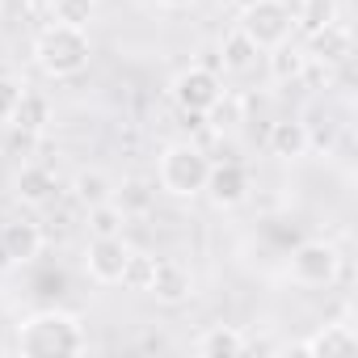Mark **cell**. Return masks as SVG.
Returning a JSON list of instances; mask_svg holds the SVG:
<instances>
[{
  "mask_svg": "<svg viewBox=\"0 0 358 358\" xmlns=\"http://www.w3.org/2000/svg\"><path fill=\"white\" fill-rule=\"evenodd\" d=\"M329 22H337V0H303V9L295 13V30L308 38L316 30H324Z\"/></svg>",
  "mask_w": 358,
  "mask_h": 358,
  "instance_id": "cell-21",
  "label": "cell"
},
{
  "mask_svg": "<svg viewBox=\"0 0 358 358\" xmlns=\"http://www.w3.org/2000/svg\"><path fill=\"white\" fill-rule=\"evenodd\" d=\"M13 186H17V199H22L26 207H47V203H55V194H59V177H55L51 164H22Z\"/></svg>",
  "mask_w": 358,
  "mask_h": 358,
  "instance_id": "cell-14",
  "label": "cell"
},
{
  "mask_svg": "<svg viewBox=\"0 0 358 358\" xmlns=\"http://www.w3.org/2000/svg\"><path fill=\"white\" fill-rule=\"evenodd\" d=\"M43 245H47L43 228L34 220H26V215L0 224V257H5L9 266H30L43 253Z\"/></svg>",
  "mask_w": 358,
  "mask_h": 358,
  "instance_id": "cell-10",
  "label": "cell"
},
{
  "mask_svg": "<svg viewBox=\"0 0 358 358\" xmlns=\"http://www.w3.org/2000/svg\"><path fill=\"white\" fill-rule=\"evenodd\" d=\"M266 148H270V156H278V160H303V156L312 152V139H308L303 118H278V122L270 127V135H266Z\"/></svg>",
  "mask_w": 358,
  "mask_h": 358,
  "instance_id": "cell-15",
  "label": "cell"
},
{
  "mask_svg": "<svg viewBox=\"0 0 358 358\" xmlns=\"http://www.w3.org/2000/svg\"><path fill=\"white\" fill-rule=\"evenodd\" d=\"M253 190V173L241 164V160H211V173H207V186L203 194L215 203V207H241Z\"/></svg>",
  "mask_w": 358,
  "mask_h": 358,
  "instance_id": "cell-7",
  "label": "cell"
},
{
  "mask_svg": "<svg viewBox=\"0 0 358 358\" xmlns=\"http://www.w3.org/2000/svg\"><path fill=\"white\" fill-rule=\"evenodd\" d=\"M337 270H341V253L333 241H303V245H295V253L287 262V274L299 287H329L337 278Z\"/></svg>",
  "mask_w": 358,
  "mask_h": 358,
  "instance_id": "cell-6",
  "label": "cell"
},
{
  "mask_svg": "<svg viewBox=\"0 0 358 358\" xmlns=\"http://www.w3.org/2000/svg\"><path fill=\"white\" fill-rule=\"evenodd\" d=\"M152 270H156V257H148V253H135V249H131V257H127V270H122V282H127L131 291H148V282H152Z\"/></svg>",
  "mask_w": 358,
  "mask_h": 358,
  "instance_id": "cell-25",
  "label": "cell"
},
{
  "mask_svg": "<svg viewBox=\"0 0 358 358\" xmlns=\"http://www.w3.org/2000/svg\"><path fill=\"white\" fill-rule=\"evenodd\" d=\"M194 350H199L203 358H241V354L249 350V337H245L236 324H211V329L199 333Z\"/></svg>",
  "mask_w": 358,
  "mask_h": 358,
  "instance_id": "cell-16",
  "label": "cell"
},
{
  "mask_svg": "<svg viewBox=\"0 0 358 358\" xmlns=\"http://www.w3.org/2000/svg\"><path fill=\"white\" fill-rule=\"evenodd\" d=\"M203 118H211V127H215V131H232V127H241V122H245V106H241L232 93H224V97H220Z\"/></svg>",
  "mask_w": 358,
  "mask_h": 358,
  "instance_id": "cell-24",
  "label": "cell"
},
{
  "mask_svg": "<svg viewBox=\"0 0 358 358\" xmlns=\"http://www.w3.org/2000/svg\"><path fill=\"white\" fill-rule=\"evenodd\" d=\"M93 13H97V0H51V22H59V26L89 30Z\"/></svg>",
  "mask_w": 358,
  "mask_h": 358,
  "instance_id": "cell-22",
  "label": "cell"
},
{
  "mask_svg": "<svg viewBox=\"0 0 358 358\" xmlns=\"http://www.w3.org/2000/svg\"><path fill=\"white\" fill-rule=\"evenodd\" d=\"M143 295H152L156 303H169V308L186 303V299L194 295V274H190V266L177 262V257H156V270H152V282H148Z\"/></svg>",
  "mask_w": 358,
  "mask_h": 358,
  "instance_id": "cell-9",
  "label": "cell"
},
{
  "mask_svg": "<svg viewBox=\"0 0 358 358\" xmlns=\"http://www.w3.org/2000/svg\"><path fill=\"white\" fill-rule=\"evenodd\" d=\"M152 199H156V186L143 182V177H122V186H114V207L131 220V215H148L152 211Z\"/></svg>",
  "mask_w": 358,
  "mask_h": 358,
  "instance_id": "cell-18",
  "label": "cell"
},
{
  "mask_svg": "<svg viewBox=\"0 0 358 358\" xmlns=\"http://www.w3.org/2000/svg\"><path fill=\"white\" fill-rule=\"evenodd\" d=\"M164 9H186V5H194V0H160Z\"/></svg>",
  "mask_w": 358,
  "mask_h": 358,
  "instance_id": "cell-28",
  "label": "cell"
},
{
  "mask_svg": "<svg viewBox=\"0 0 358 358\" xmlns=\"http://www.w3.org/2000/svg\"><path fill=\"white\" fill-rule=\"evenodd\" d=\"M122 224H127V215H122L114 203L89 207V232H93V236H122Z\"/></svg>",
  "mask_w": 358,
  "mask_h": 358,
  "instance_id": "cell-23",
  "label": "cell"
},
{
  "mask_svg": "<svg viewBox=\"0 0 358 358\" xmlns=\"http://www.w3.org/2000/svg\"><path fill=\"white\" fill-rule=\"evenodd\" d=\"M22 89H26V85H17V80H9V76H0V122H9V114H13Z\"/></svg>",
  "mask_w": 358,
  "mask_h": 358,
  "instance_id": "cell-26",
  "label": "cell"
},
{
  "mask_svg": "<svg viewBox=\"0 0 358 358\" xmlns=\"http://www.w3.org/2000/svg\"><path fill=\"white\" fill-rule=\"evenodd\" d=\"M257 55H262V51H257L241 30L224 34V43H220V64H224V72H253Z\"/></svg>",
  "mask_w": 358,
  "mask_h": 358,
  "instance_id": "cell-20",
  "label": "cell"
},
{
  "mask_svg": "<svg viewBox=\"0 0 358 358\" xmlns=\"http://www.w3.org/2000/svg\"><path fill=\"white\" fill-rule=\"evenodd\" d=\"M89 55H93V43H89V30H76V26H59L51 22L38 38H34V64L43 76L51 80H72L89 68Z\"/></svg>",
  "mask_w": 358,
  "mask_h": 358,
  "instance_id": "cell-2",
  "label": "cell"
},
{
  "mask_svg": "<svg viewBox=\"0 0 358 358\" xmlns=\"http://www.w3.org/2000/svg\"><path fill=\"white\" fill-rule=\"evenodd\" d=\"M85 350H89V337H85L80 316L72 312L43 308L17 324V354L26 358H64V354H85Z\"/></svg>",
  "mask_w": 358,
  "mask_h": 358,
  "instance_id": "cell-1",
  "label": "cell"
},
{
  "mask_svg": "<svg viewBox=\"0 0 358 358\" xmlns=\"http://www.w3.org/2000/svg\"><path fill=\"white\" fill-rule=\"evenodd\" d=\"M127 257H131V245L122 236H93L89 249H85V270H89L93 282L114 287V282H122Z\"/></svg>",
  "mask_w": 358,
  "mask_h": 358,
  "instance_id": "cell-8",
  "label": "cell"
},
{
  "mask_svg": "<svg viewBox=\"0 0 358 358\" xmlns=\"http://www.w3.org/2000/svg\"><path fill=\"white\" fill-rule=\"evenodd\" d=\"M278 5H282V9H287V13H291V17H295V13H299V9H303V0H278Z\"/></svg>",
  "mask_w": 358,
  "mask_h": 358,
  "instance_id": "cell-27",
  "label": "cell"
},
{
  "mask_svg": "<svg viewBox=\"0 0 358 358\" xmlns=\"http://www.w3.org/2000/svg\"><path fill=\"white\" fill-rule=\"evenodd\" d=\"M350 55H354V34H350V26H345L341 17L312 34V47H308V59H312V64L333 68V64H345Z\"/></svg>",
  "mask_w": 358,
  "mask_h": 358,
  "instance_id": "cell-12",
  "label": "cell"
},
{
  "mask_svg": "<svg viewBox=\"0 0 358 358\" xmlns=\"http://www.w3.org/2000/svg\"><path fill=\"white\" fill-rule=\"evenodd\" d=\"M55 122V110H51V97L38 93V89H22L13 114H9V127L22 131V135H43L47 127Z\"/></svg>",
  "mask_w": 358,
  "mask_h": 358,
  "instance_id": "cell-13",
  "label": "cell"
},
{
  "mask_svg": "<svg viewBox=\"0 0 358 358\" xmlns=\"http://www.w3.org/2000/svg\"><path fill=\"white\" fill-rule=\"evenodd\" d=\"M207 173H211V160L199 143H169L156 164V182L173 199H194L207 186Z\"/></svg>",
  "mask_w": 358,
  "mask_h": 358,
  "instance_id": "cell-3",
  "label": "cell"
},
{
  "mask_svg": "<svg viewBox=\"0 0 358 358\" xmlns=\"http://www.w3.org/2000/svg\"><path fill=\"white\" fill-rule=\"evenodd\" d=\"M236 30L266 55V51H274L278 43H287L295 34V17L278 5V0H249L241 9V17H236Z\"/></svg>",
  "mask_w": 358,
  "mask_h": 358,
  "instance_id": "cell-4",
  "label": "cell"
},
{
  "mask_svg": "<svg viewBox=\"0 0 358 358\" xmlns=\"http://www.w3.org/2000/svg\"><path fill=\"white\" fill-rule=\"evenodd\" d=\"M354 350H358V333L345 320L320 324L312 337H303L295 345V354H308V358H337V354H354Z\"/></svg>",
  "mask_w": 358,
  "mask_h": 358,
  "instance_id": "cell-11",
  "label": "cell"
},
{
  "mask_svg": "<svg viewBox=\"0 0 358 358\" xmlns=\"http://www.w3.org/2000/svg\"><path fill=\"white\" fill-rule=\"evenodd\" d=\"M72 199L80 207H97V203H110L114 199V177L101 173V169H80L72 177Z\"/></svg>",
  "mask_w": 358,
  "mask_h": 358,
  "instance_id": "cell-19",
  "label": "cell"
},
{
  "mask_svg": "<svg viewBox=\"0 0 358 358\" xmlns=\"http://www.w3.org/2000/svg\"><path fill=\"white\" fill-rule=\"evenodd\" d=\"M266 64H270V76L278 80V85H299L303 76H308V51L303 47H291V38L287 43H278L274 51H266Z\"/></svg>",
  "mask_w": 358,
  "mask_h": 358,
  "instance_id": "cell-17",
  "label": "cell"
},
{
  "mask_svg": "<svg viewBox=\"0 0 358 358\" xmlns=\"http://www.w3.org/2000/svg\"><path fill=\"white\" fill-rule=\"evenodd\" d=\"M224 93H228V89H224V76H220L215 68H207V64L182 68V72L173 76V85H169V97L177 101V110L190 114V118H203Z\"/></svg>",
  "mask_w": 358,
  "mask_h": 358,
  "instance_id": "cell-5",
  "label": "cell"
}]
</instances>
